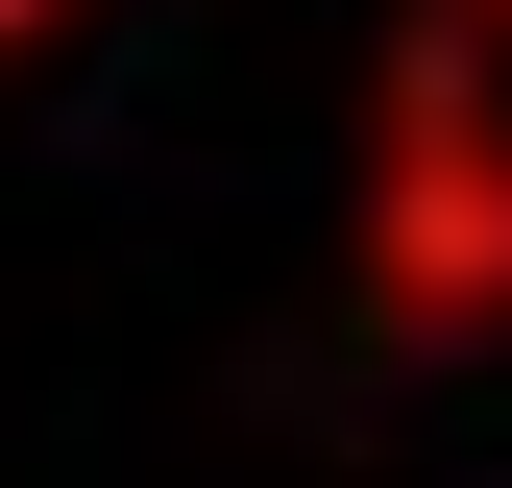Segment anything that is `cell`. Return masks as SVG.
<instances>
[{
	"label": "cell",
	"mask_w": 512,
	"mask_h": 488,
	"mask_svg": "<svg viewBox=\"0 0 512 488\" xmlns=\"http://www.w3.org/2000/svg\"><path fill=\"white\" fill-rule=\"evenodd\" d=\"M342 293L366 342H512V25L415 0L366 49V147H342Z\"/></svg>",
	"instance_id": "6da1fadb"
},
{
	"label": "cell",
	"mask_w": 512,
	"mask_h": 488,
	"mask_svg": "<svg viewBox=\"0 0 512 488\" xmlns=\"http://www.w3.org/2000/svg\"><path fill=\"white\" fill-rule=\"evenodd\" d=\"M49 49H74V0H0V74H49Z\"/></svg>",
	"instance_id": "7a4b0ae2"
},
{
	"label": "cell",
	"mask_w": 512,
	"mask_h": 488,
	"mask_svg": "<svg viewBox=\"0 0 512 488\" xmlns=\"http://www.w3.org/2000/svg\"><path fill=\"white\" fill-rule=\"evenodd\" d=\"M488 25H512V0H488Z\"/></svg>",
	"instance_id": "3957f363"
}]
</instances>
